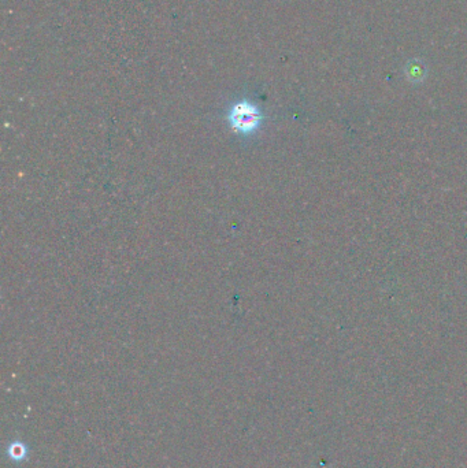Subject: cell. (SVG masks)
<instances>
[{
	"label": "cell",
	"mask_w": 467,
	"mask_h": 468,
	"mask_svg": "<svg viewBox=\"0 0 467 468\" xmlns=\"http://www.w3.org/2000/svg\"><path fill=\"white\" fill-rule=\"evenodd\" d=\"M26 454H28V449L22 443H12L8 447V456L11 458V460H15V462L23 460L26 458Z\"/></svg>",
	"instance_id": "2"
},
{
	"label": "cell",
	"mask_w": 467,
	"mask_h": 468,
	"mask_svg": "<svg viewBox=\"0 0 467 468\" xmlns=\"http://www.w3.org/2000/svg\"><path fill=\"white\" fill-rule=\"evenodd\" d=\"M229 119L236 130L241 133H249L259 125L260 116L252 105L244 102L234 106Z\"/></svg>",
	"instance_id": "1"
}]
</instances>
